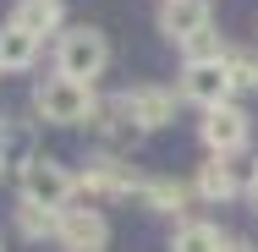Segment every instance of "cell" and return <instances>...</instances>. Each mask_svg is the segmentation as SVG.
Wrapping results in <instances>:
<instances>
[{
  "label": "cell",
  "instance_id": "obj_16",
  "mask_svg": "<svg viewBox=\"0 0 258 252\" xmlns=\"http://www.w3.org/2000/svg\"><path fill=\"white\" fill-rule=\"evenodd\" d=\"M225 39L214 33V28H204V33H192L187 44H181V55H187V66H209V60H225Z\"/></svg>",
  "mask_w": 258,
  "mask_h": 252
},
{
  "label": "cell",
  "instance_id": "obj_7",
  "mask_svg": "<svg viewBox=\"0 0 258 252\" xmlns=\"http://www.w3.org/2000/svg\"><path fill=\"white\" fill-rule=\"evenodd\" d=\"M126 99V115H132V126L138 132H159V126H170L176 121V94L170 88H159V82H138L132 94H121Z\"/></svg>",
  "mask_w": 258,
  "mask_h": 252
},
{
  "label": "cell",
  "instance_id": "obj_6",
  "mask_svg": "<svg viewBox=\"0 0 258 252\" xmlns=\"http://www.w3.org/2000/svg\"><path fill=\"white\" fill-rule=\"evenodd\" d=\"M143 181H138V170L132 164H121L115 153H99V159H88V170L77 176V192H88V198H126V192H138Z\"/></svg>",
  "mask_w": 258,
  "mask_h": 252
},
{
  "label": "cell",
  "instance_id": "obj_1",
  "mask_svg": "<svg viewBox=\"0 0 258 252\" xmlns=\"http://www.w3.org/2000/svg\"><path fill=\"white\" fill-rule=\"evenodd\" d=\"M104 66H110V39H104L99 28L77 22V28H66L55 39V77H72V82H88L94 88V77H99Z\"/></svg>",
  "mask_w": 258,
  "mask_h": 252
},
{
  "label": "cell",
  "instance_id": "obj_12",
  "mask_svg": "<svg viewBox=\"0 0 258 252\" xmlns=\"http://www.w3.org/2000/svg\"><path fill=\"white\" fill-rule=\"evenodd\" d=\"M225 230L220 225H209V219H187V225H176V236H170V252H225Z\"/></svg>",
  "mask_w": 258,
  "mask_h": 252
},
{
  "label": "cell",
  "instance_id": "obj_21",
  "mask_svg": "<svg viewBox=\"0 0 258 252\" xmlns=\"http://www.w3.org/2000/svg\"><path fill=\"white\" fill-rule=\"evenodd\" d=\"M0 132H6V121H0Z\"/></svg>",
  "mask_w": 258,
  "mask_h": 252
},
{
  "label": "cell",
  "instance_id": "obj_22",
  "mask_svg": "<svg viewBox=\"0 0 258 252\" xmlns=\"http://www.w3.org/2000/svg\"><path fill=\"white\" fill-rule=\"evenodd\" d=\"M0 252H6V241H0Z\"/></svg>",
  "mask_w": 258,
  "mask_h": 252
},
{
  "label": "cell",
  "instance_id": "obj_11",
  "mask_svg": "<svg viewBox=\"0 0 258 252\" xmlns=\"http://www.w3.org/2000/svg\"><path fill=\"white\" fill-rule=\"evenodd\" d=\"M11 28H22V33H33V39L60 33V0H17Z\"/></svg>",
  "mask_w": 258,
  "mask_h": 252
},
{
  "label": "cell",
  "instance_id": "obj_9",
  "mask_svg": "<svg viewBox=\"0 0 258 252\" xmlns=\"http://www.w3.org/2000/svg\"><path fill=\"white\" fill-rule=\"evenodd\" d=\"M209 17H214V11H209V0H159V33H165V39H176V44H187L192 33L214 28Z\"/></svg>",
  "mask_w": 258,
  "mask_h": 252
},
{
  "label": "cell",
  "instance_id": "obj_14",
  "mask_svg": "<svg viewBox=\"0 0 258 252\" xmlns=\"http://www.w3.org/2000/svg\"><path fill=\"white\" fill-rule=\"evenodd\" d=\"M138 192H143V203H149L154 214H187V198H192V192H187L181 181H170V176H154V181H143Z\"/></svg>",
  "mask_w": 258,
  "mask_h": 252
},
{
  "label": "cell",
  "instance_id": "obj_20",
  "mask_svg": "<svg viewBox=\"0 0 258 252\" xmlns=\"http://www.w3.org/2000/svg\"><path fill=\"white\" fill-rule=\"evenodd\" d=\"M0 170H6V148H0Z\"/></svg>",
  "mask_w": 258,
  "mask_h": 252
},
{
  "label": "cell",
  "instance_id": "obj_2",
  "mask_svg": "<svg viewBox=\"0 0 258 252\" xmlns=\"http://www.w3.org/2000/svg\"><path fill=\"white\" fill-rule=\"evenodd\" d=\"M33 110H39V121H50V126H83V121H94V88L88 82H72V77H44L39 88H33Z\"/></svg>",
  "mask_w": 258,
  "mask_h": 252
},
{
  "label": "cell",
  "instance_id": "obj_19",
  "mask_svg": "<svg viewBox=\"0 0 258 252\" xmlns=\"http://www.w3.org/2000/svg\"><path fill=\"white\" fill-rule=\"evenodd\" d=\"M247 198H253V214H258V181H253V187H247Z\"/></svg>",
  "mask_w": 258,
  "mask_h": 252
},
{
  "label": "cell",
  "instance_id": "obj_15",
  "mask_svg": "<svg viewBox=\"0 0 258 252\" xmlns=\"http://www.w3.org/2000/svg\"><path fill=\"white\" fill-rule=\"evenodd\" d=\"M225 82H231V94H253L258 88V50H225Z\"/></svg>",
  "mask_w": 258,
  "mask_h": 252
},
{
  "label": "cell",
  "instance_id": "obj_18",
  "mask_svg": "<svg viewBox=\"0 0 258 252\" xmlns=\"http://www.w3.org/2000/svg\"><path fill=\"white\" fill-rule=\"evenodd\" d=\"M225 252H258L253 241H242V236H231V241H225Z\"/></svg>",
  "mask_w": 258,
  "mask_h": 252
},
{
  "label": "cell",
  "instance_id": "obj_4",
  "mask_svg": "<svg viewBox=\"0 0 258 252\" xmlns=\"http://www.w3.org/2000/svg\"><path fill=\"white\" fill-rule=\"evenodd\" d=\"M198 137H204L209 159H236V153L247 148V137H253V126H247V110H242V104L204 110V121H198Z\"/></svg>",
  "mask_w": 258,
  "mask_h": 252
},
{
  "label": "cell",
  "instance_id": "obj_5",
  "mask_svg": "<svg viewBox=\"0 0 258 252\" xmlns=\"http://www.w3.org/2000/svg\"><path fill=\"white\" fill-rule=\"evenodd\" d=\"M55 241H60L66 252H104V241H110V219H104L99 208H60Z\"/></svg>",
  "mask_w": 258,
  "mask_h": 252
},
{
  "label": "cell",
  "instance_id": "obj_10",
  "mask_svg": "<svg viewBox=\"0 0 258 252\" xmlns=\"http://www.w3.org/2000/svg\"><path fill=\"white\" fill-rule=\"evenodd\" d=\"M242 181H247V164H231V159H209L198 164V181H192V192L209 203H231L242 192Z\"/></svg>",
  "mask_w": 258,
  "mask_h": 252
},
{
  "label": "cell",
  "instance_id": "obj_13",
  "mask_svg": "<svg viewBox=\"0 0 258 252\" xmlns=\"http://www.w3.org/2000/svg\"><path fill=\"white\" fill-rule=\"evenodd\" d=\"M33 60H39V39L6 22L0 28V71H28Z\"/></svg>",
  "mask_w": 258,
  "mask_h": 252
},
{
  "label": "cell",
  "instance_id": "obj_8",
  "mask_svg": "<svg viewBox=\"0 0 258 252\" xmlns=\"http://www.w3.org/2000/svg\"><path fill=\"white\" fill-rule=\"evenodd\" d=\"M181 99H187V104H198V110H220V104H231L225 60H209V66H187V71H181Z\"/></svg>",
  "mask_w": 258,
  "mask_h": 252
},
{
  "label": "cell",
  "instance_id": "obj_3",
  "mask_svg": "<svg viewBox=\"0 0 258 252\" xmlns=\"http://www.w3.org/2000/svg\"><path fill=\"white\" fill-rule=\"evenodd\" d=\"M72 198H77V176H72L60 159L33 153V159L22 164V203H39V208L60 214V208H72Z\"/></svg>",
  "mask_w": 258,
  "mask_h": 252
},
{
  "label": "cell",
  "instance_id": "obj_17",
  "mask_svg": "<svg viewBox=\"0 0 258 252\" xmlns=\"http://www.w3.org/2000/svg\"><path fill=\"white\" fill-rule=\"evenodd\" d=\"M55 219H60V214L39 208V203H17V230H22L28 241H44V236H55Z\"/></svg>",
  "mask_w": 258,
  "mask_h": 252
}]
</instances>
